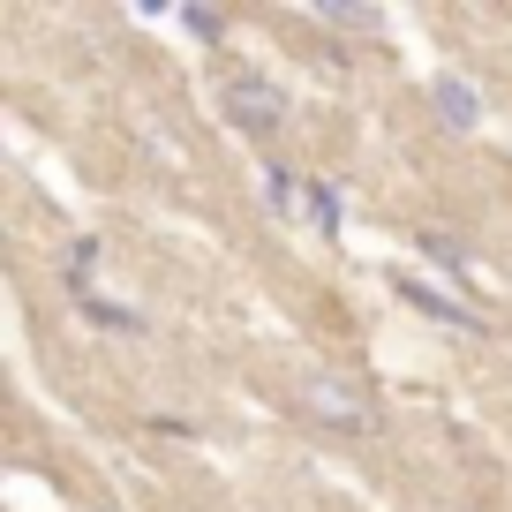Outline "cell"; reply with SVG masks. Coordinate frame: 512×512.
Masks as SVG:
<instances>
[{
	"mask_svg": "<svg viewBox=\"0 0 512 512\" xmlns=\"http://www.w3.org/2000/svg\"><path fill=\"white\" fill-rule=\"evenodd\" d=\"M294 113V98L279 91L272 76H256V68H241V76H226V121L241 128V136H279Z\"/></svg>",
	"mask_w": 512,
	"mask_h": 512,
	"instance_id": "1",
	"label": "cell"
},
{
	"mask_svg": "<svg viewBox=\"0 0 512 512\" xmlns=\"http://www.w3.org/2000/svg\"><path fill=\"white\" fill-rule=\"evenodd\" d=\"M302 415L332 422V430H369V392L347 377H332V369H309L302 377Z\"/></svg>",
	"mask_w": 512,
	"mask_h": 512,
	"instance_id": "2",
	"label": "cell"
},
{
	"mask_svg": "<svg viewBox=\"0 0 512 512\" xmlns=\"http://www.w3.org/2000/svg\"><path fill=\"white\" fill-rule=\"evenodd\" d=\"M400 294H407V309H422V317H437V324H460V332H475V324H482V309H467V302H452V294H437L430 279H400Z\"/></svg>",
	"mask_w": 512,
	"mask_h": 512,
	"instance_id": "3",
	"label": "cell"
},
{
	"mask_svg": "<svg viewBox=\"0 0 512 512\" xmlns=\"http://www.w3.org/2000/svg\"><path fill=\"white\" fill-rule=\"evenodd\" d=\"M437 113H445V128H475L482 121V98H475V83H460V76H437Z\"/></svg>",
	"mask_w": 512,
	"mask_h": 512,
	"instance_id": "4",
	"label": "cell"
},
{
	"mask_svg": "<svg viewBox=\"0 0 512 512\" xmlns=\"http://www.w3.org/2000/svg\"><path fill=\"white\" fill-rule=\"evenodd\" d=\"M302 189H309V219H317V234H339V226H347L339 189H332V181H302Z\"/></svg>",
	"mask_w": 512,
	"mask_h": 512,
	"instance_id": "5",
	"label": "cell"
},
{
	"mask_svg": "<svg viewBox=\"0 0 512 512\" xmlns=\"http://www.w3.org/2000/svg\"><path fill=\"white\" fill-rule=\"evenodd\" d=\"M76 309H83V317H91V324H106V332H144V317H136V309H113V302H98L91 287L76 294Z\"/></svg>",
	"mask_w": 512,
	"mask_h": 512,
	"instance_id": "6",
	"label": "cell"
},
{
	"mask_svg": "<svg viewBox=\"0 0 512 512\" xmlns=\"http://www.w3.org/2000/svg\"><path fill=\"white\" fill-rule=\"evenodd\" d=\"M264 189H272V211H287V219L309 204V189H294V166H264Z\"/></svg>",
	"mask_w": 512,
	"mask_h": 512,
	"instance_id": "7",
	"label": "cell"
},
{
	"mask_svg": "<svg viewBox=\"0 0 512 512\" xmlns=\"http://www.w3.org/2000/svg\"><path fill=\"white\" fill-rule=\"evenodd\" d=\"M317 23H339V31H377V8H339V0H324V8H317Z\"/></svg>",
	"mask_w": 512,
	"mask_h": 512,
	"instance_id": "8",
	"label": "cell"
},
{
	"mask_svg": "<svg viewBox=\"0 0 512 512\" xmlns=\"http://www.w3.org/2000/svg\"><path fill=\"white\" fill-rule=\"evenodd\" d=\"M422 249H430L437 264H445V272H460V279H467V249H460L452 234H422Z\"/></svg>",
	"mask_w": 512,
	"mask_h": 512,
	"instance_id": "9",
	"label": "cell"
},
{
	"mask_svg": "<svg viewBox=\"0 0 512 512\" xmlns=\"http://www.w3.org/2000/svg\"><path fill=\"white\" fill-rule=\"evenodd\" d=\"M181 23H189L196 38H226V16H219V8H181Z\"/></svg>",
	"mask_w": 512,
	"mask_h": 512,
	"instance_id": "10",
	"label": "cell"
}]
</instances>
